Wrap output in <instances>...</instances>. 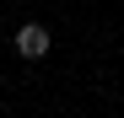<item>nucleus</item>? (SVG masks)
<instances>
[{
	"label": "nucleus",
	"instance_id": "1",
	"mask_svg": "<svg viewBox=\"0 0 124 118\" xmlns=\"http://www.w3.org/2000/svg\"><path fill=\"white\" fill-rule=\"evenodd\" d=\"M11 43H16V54H22V59H43V54L54 48V38H49V27H43V22H22Z\"/></svg>",
	"mask_w": 124,
	"mask_h": 118
}]
</instances>
